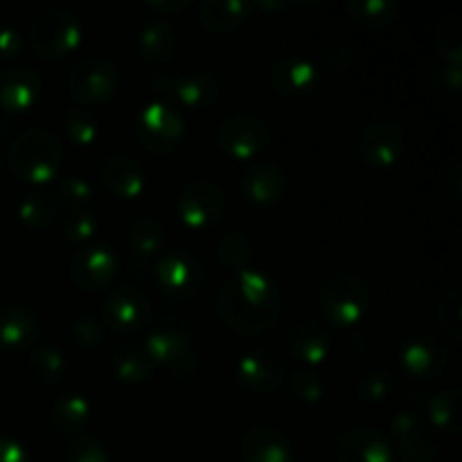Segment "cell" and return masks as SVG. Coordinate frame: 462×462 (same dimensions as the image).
I'll use <instances>...</instances> for the list:
<instances>
[{
    "mask_svg": "<svg viewBox=\"0 0 462 462\" xmlns=\"http://www.w3.org/2000/svg\"><path fill=\"white\" fill-rule=\"evenodd\" d=\"M215 305L226 328L242 337H255L273 328L282 310V296L269 273L242 269L221 282Z\"/></svg>",
    "mask_w": 462,
    "mask_h": 462,
    "instance_id": "1",
    "label": "cell"
},
{
    "mask_svg": "<svg viewBox=\"0 0 462 462\" xmlns=\"http://www.w3.org/2000/svg\"><path fill=\"white\" fill-rule=\"evenodd\" d=\"M144 346L156 365H165L179 382H189L197 374L199 350L194 328L185 316L171 311L162 314L149 332Z\"/></svg>",
    "mask_w": 462,
    "mask_h": 462,
    "instance_id": "2",
    "label": "cell"
},
{
    "mask_svg": "<svg viewBox=\"0 0 462 462\" xmlns=\"http://www.w3.org/2000/svg\"><path fill=\"white\" fill-rule=\"evenodd\" d=\"M63 149L57 135L43 126H30L12 140L7 162L14 174L27 183L43 185L57 176Z\"/></svg>",
    "mask_w": 462,
    "mask_h": 462,
    "instance_id": "3",
    "label": "cell"
},
{
    "mask_svg": "<svg viewBox=\"0 0 462 462\" xmlns=\"http://www.w3.org/2000/svg\"><path fill=\"white\" fill-rule=\"evenodd\" d=\"M320 311L329 323L352 328L365 316L370 307V287L361 275L352 271L332 275L320 289Z\"/></svg>",
    "mask_w": 462,
    "mask_h": 462,
    "instance_id": "4",
    "label": "cell"
},
{
    "mask_svg": "<svg viewBox=\"0 0 462 462\" xmlns=\"http://www.w3.org/2000/svg\"><path fill=\"white\" fill-rule=\"evenodd\" d=\"M84 36L81 21L66 7H50L30 23V45L39 57L61 59L77 50Z\"/></svg>",
    "mask_w": 462,
    "mask_h": 462,
    "instance_id": "5",
    "label": "cell"
},
{
    "mask_svg": "<svg viewBox=\"0 0 462 462\" xmlns=\"http://www.w3.org/2000/svg\"><path fill=\"white\" fill-rule=\"evenodd\" d=\"M153 278L167 298L185 300V298L197 296L199 289L203 287L206 269L192 251L171 248V251L158 255L156 266H153Z\"/></svg>",
    "mask_w": 462,
    "mask_h": 462,
    "instance_id": "6",
    "label": "cell"
},
{
    "mask_svg": "<svg viewBox=\"0 0 462 462\" xmlns=\"http://www.w3.org/2000/svg\"><path fill=\"white\" fill-rule=\"evenodd\" d=\"M185 134L180 113L162 99L144 104L135 117V135L140 144L152 153H170L179 147Z\"/></svg>",
    "mask_w": 462,
    "mask_h": 462,
    "instance_id": "7",
    "label": "cell"
},
{
    "mask_svg": "<svg viewBox=\"0 0 462 462\" xmlns=\"http://www.w3.org/2000/svg\"><path fill=\"white\" fill-rule=\"evenodd\" d=\"M152 298L135 284H117L106 293L102 305V320L106 329L134 334L152 323Z\"/></svg>",
    "mask_w": 462,
    "mask_h": 462,
    "instance_id": "8",
    "label": "cell"
},
{
    "mask_svg": "<svg viewBox=\"0 0 462 462\" xmlns=\"http://www.w3.org/2000/svg\"><path fill=\"white\" fill-rule=\"evenodd\" d=\"M391 436L400 447L404 462H438L440 442L422 418V409L406 406L391 420Z\"/></svg>",
    "mask_w": 462,
    "mask_h": 462,
    "instance_id": "9",
    "label": "cell"
},
{
    "mask_svg": "<svg viewBox=\"0 0 462 462\" xmlns=\"http://www.w3.org/2000/svg\"><path fill=\"white\" fill-rule=\"evenodd\" d=\"M120 84V70L102 57L79 59L68 75V90L79 106L106 102Z\"/></svg>",
    "mask_w": 462,
    "mask_h": 462,
    "instance_id": "10",
    "label": "cell"
},
{
    "mask_svg": "<svg viewBox=\"0 0 462 462\" xmlns=\"http://www.w3.org/2000/svg\"><path fill=\"white\" fill-rule=\"evenodd\" d=\"M152 86L162 102L171 106L206 108L215 104L221 95V86L210 72H189V75H170L156 72L152 77Z\"/></svg>",
    "mask_w": 462,
    "mask_h": 462,
    "instance_id": "11",
    "label": "cell"
},
{
    "mask_svg": "<svg viewBox=\"0 0 462 462\" xmlns=\"http://www.w3.org/2000/svg\"><path fill=\"white\" fill-rule=\"evenodd\" d=\"M217 143L228 156L248 161L269 147L271 129L262 117L253 113H237L221 122L217 129Z\"/></svg>",
    "mask_w": 462,
    "mask_h": 462,
    "instance_id": "12",
    "label": "cell"
},
{
    "mask_svg": "<svg viewBox=\"0 0 462 462\" xmlns=\"http://www.w3.org/2000/svg\"><path fill=\"white\" fill-rule=\"evenodd\" d=\"M226 210V197L210 180H192L176 199V212L189 228H208L217 224Z\"/></svg>",
    "mask_w": 462,
    "mask_h": 462,
    "instance_id": "13",
    "label": "cell"
},
{
    "mask_svg": "<svg viewBox=\"0 0 462 462\" xmlns=\"http://www.w3.org/2000/svg\"><path fill=\"white\" fill-rule=\"evenodd\" d=\"M406 147V134L395 120L370 122L359 138V156L365 165L391 167L400 161Z\"/></svg>",
    "mask_w": 462,
    "mask_h": 462,
    "instance_id": "14",
    "label": "cell"
},
{
    "mask_svg": "<svg viewBox=\"0 0 462 462\" xmlns=\"http://www.w3.org/2000/svg\"><path fill=\"white\" fill-rule=\"evenodd\" d=\"M400 364L409 377L429 382V379L440 377L449 364V350L440 338L431 334H420V337L404 341L400 350Z\"/></svg>",
    "mask_w": 462,
    "mask_h": 462,
    "instance_id": "15",
    "label": "cell"
},
{
    "mask_svg": "<svg viewBox=\"0 0 462 462\" xmlns=\"http://www.w3.org/2000/svg\"><path fill=\"white\" fill-rule=\"evenodd\" d=\"M391 440L373 427H355L343 431L334 442L337 462H393Z\"/></svg>",
    "mask_w": 462,
    "mask_h": 462,
    "instance_id": "16",
    "label": "cell"
},
{
    "mask_svg": "<svg viewBox=\"0 0 462 462\" xmlns=\"http://www.w3.org/2000/svg\"><path fill=\"white\" fill-rule=\"evenodd\" d=\"M235 377L244 388L253 393H273L287 379V368L282 359L271 350H248L237 359Z\"/></svg>",
    "mask_w": 462,
    "mask_h": 462,
    "instance_id": "17",
    "label": "cell"
},
{
    "mask_svg": "<svg viewBox=\"0 0 462 462\" xmlns=\"http://www.w3.org/2000/svg\"><path fill=\"white\" fill-rule=\"evenodd\" d=\"M41 337V319L25 302H0V350H30Z\"/></svg>",
    "mask_w": 462,
    "mask_h": 462,
    "instance_id": "18",
    "label": "cell"
},
{
    "mask_svg": "<svg viewBox=\"0 0 462 462\" xmlns=\"http://www.w3.org/2000/svg\"><path fill=\"white\" fill-rule=\"evenodd\" d=\"M117 273V255L108 246H86L70 260V278L84 291L104 289Z\"/></svg>",
    "mask_w": 462,
    "mask_h": 462,
    "instance_id": "19",
    "label": "cell"
},
{
    "mask_svg": "<svg viewBox=\"0 0 462 462\" xmlns=\"http://www.w3.org/2000/svg\"><path fill=\"white\" fill-rule=\"evenodd\" d=\"M239 454L242 462H291L293 445L282 429L273 424H255L244 431Z\"/></svg>",
    "mask_w": 462,
    "mask_h": 462,
    "instance_id": "20",
    "label": "cell"
},
{
    "mask_svg": "<svg viewBox=\"0 0 462 462\" xmlns=\"http://www.w3.org/2000/svg\"><path fill=\"white\" fill-rule=\"evenodd\" d=\"M287 171L275 162H253L239 179V192L257 206L278 203L287 192Z\"/></svg>",
    "mask_w": 462,
    "mask_h": 462,
    "instance_id": "21",
    "label": "cell"
},
{
    "mask_svg": "<svg viewBox=\"0 0 462 462\" xmlns=\"http://www.w3.org/2000/svg\"><path fill=\"white\" fill-rule=\"evenodd\" d=\"M41 77L30 66H12L0 72V108L12 113L27 111L41 97Z\"/></svg>",
    "mask_w": 462,
    "mask_h": 462,
    "instance_id": "22",
    "label": "cell"
},
{
    "mask_svg": "<svg viewBox=\"0 0 462 462\" xmlns=\"http://www.w3.org/2000/svg\"><path fill=\"white\" fill-rule=\"evenodd\" d=\"M284 347L293 359L305 361L310 365H320L332 355V338L323 325L305 320V323H298L289 329Z\"/></svg>",
    "mask_w": 462,
    "mask_h": 462,
    "instance_id": "23",
    "label": "cell"
},
{
    "mask_svg": "<svg viewBox=\"0 0 462 462\" xmlns=\"http://www.w3.org/2000/svg\"><path fill=\"white\" fill-rule=\"evenodd\" d=\"M271 86L284 97H307L319 86V72L307 59L284 57L271 68Z\"/></svg>",
    "mask_w": 462,
    "mask_h": 462,
    "instance_id": "24",
    "label": "cell"
},
{
    "mask_svg": "<svg viewBox=\"0 0 462 462\" xmlns=\"http://www.w3.org/2000/svg\"><path fill=\"white\" fill-rule=\"evenodd\" d=\"M102 185L117 199H134L144 188V171L129 153H113L99 167Z\"/></svg>",
    "mask_w": 462,
    "mask_h": 462,
    "instance_id": "25",
    "label": "cell"
},
{
    "mask_svg": "<svg viewBox=\"0 0 462 462\" xmlns=\"http://www.w3.org/2000/svg\"><path fill=\"white\" fill-rule=\"evenodd\" d=\"M90 420V404L79 393H66L59 395L50 404L48 424L54 433L63 438H72L84 433L86 424Z\"/></svg>",
    "mask_w": 462,
    "mask_h": 462,
    "instance_id": "26",
    "label": "cell"
},
{
    "mask_svg": "<svg viewBox=\"0 0 462 462\" xmlns=\"http://www.w3.org/2000/svg\"><path fill=\"white\" fill-rule=\"evenodd\" d=\"M111 368L120 382L125 383H144L153 377L156 373V361L149 355L147 346H138V343H126V346L117 347L111 356Z\"/></svg>",
    "mask_w": 462,
    "mask_h": 462,
    "instance_id": "27",
    "label": "cell"
},
{
    "mask_svg": "<svg viewBox=\"0 0 462 462\" xmlns=\"http://www.w3.org/2000/svg\"><path fill=\"white\" fill-rule=\"evenodd\" d=\"M140 57L152 63H165L176 54V30L162 18H153L140 30Z\"/></svg>",
    "mask_w": 462,
    "mask_h": 462,
    "instance_id": "28",
    "label": "cell"
},
{
    "mask_svg": "<svg viewBox=\"0 0 462 462\" xmlns=\"http://www.w3.org/2000/svg\"><path fill=\"white\" fill-rule=\"evenodd\" d=\"M30 374L34 377L36 383L41 386H54L63 379L66 374V355L61 347L52 341L34 343L30 347V361H27Z\"/></svg>",
    "mask_w": 462,
    "mask_h": 462,
    "instance_id": "29",
    "label": "cell"
},
{
    "mask_svg": "<svg viewBox=\"0 0 462 462\" xmlns=\"http://www.w3.org/2000/svg\"><path fill=\"white\" fill-rule=\"evenodd\" d=\"M251 3L246 0H203L199 5V21L212 32L235 30L248 16Z\"/></svg>",
    "mask_w": 462,
    "mask_h": 462,
    "instance_id": "30",
    "label": "cell"
},
{
    "mask_svg": "<svg viewBox=\"0 0 462 462\" xmlns=\"http://www.w3.org/2000/svg\"><path fill=\"white\" fill-rule=\"evenodd\" d=\"M165 230L153 217L138 215L126 224L125 242L129 251L138 257H152L161 251Z\"/></svg>",
    "mask_w": 462,
    "mask_h": 462,
    "instance_id": "31",
    "label": "cell"
},
{
    "mask_svg": "<svg viewBox=\"0 0 462 462\" xmlns=\"http://www.w3.org/2000/svg\"><path fill=\"white\" fill-rule=\"evenodd\" d=\"M59 208L61 203H59L57 194L39 188L23 194L21 203H18V217L32 228H45L59 219Z\"/></svg>",
    "mask_w": 462,
    "mask_h": 462,
    "instance_id": "32",
    "label": "cell"
},
{
    "mask_svg": "<svg viewBox=\"0 0 462 462\" xmlns=\"http://www.w3.org/2000/svg\"><path fill=\"white\" fill-rule=\"evenodd\" d=\"M346 12L365 30H383L400 16L397 0H347Z\"/></svg>",
    "mask_w": 462,
    "mask_h": 462,
    "instance_id": "33",
    "label": "cell"
},
{
    "mask_svg": "<svg viewBox=\"0 0 462 462\" xmlns=\"http://www.w3.org/2000/svg\"><path fill=\"white\" fill-rule=\"evenodd\" d=\"M460 391L458 388H445V391H438L433 395L427 397V418L433 427L442 429V431L451 433V436H458L460 433Z\"/></svg>",
    "mask_w": 462,
    "mask_h": 462,
    "instance_id": "34",
    "label": "cell"
},
{
    "mask_svg": "<svg viewBox=\"0 0 462 462\" xmlns=\"http://www.w3.org/2000/svg\"><path fill=\"white\" fill-rule=\"evenodd\" d=\"M217 257H219L221 264L228 266V269H251V262L255 260L253 239L248 237L244 230H226V233L217 239Z\"/></svg>",
    "mask_w": 462,
    "mask_h": 462,
    "instance_id": "35",
    "label": "cell"
},
{
    "mask_svg": "<svg viewBox=\"0 0 462 462\" xmlns=\"http://www.w3.org/2000/svg\"><path fill=\"white\" fill-rule=\"evenodd\" d=\"M462 30L460 18L456 14H447L438 21L436 32H433V41H436L438 52L442 54L445 63L451 66H462Z\"/></svg>",
    "mask_w": 462,
    "mask_h": 462,
    "instance_id": "36",
    "label": "cell"
},
{
    "mask_svg": "<svg viewBox=\"0 0 462 462\" xmlns=\"http://www.w3.org/2000/svg\"><path fill=\"white\" fill-rule=\"evenodd\" d=\"M393 391V374L388 373L386 368H379V365H373V368L364 370L359 374L355 383V395L359 402H365V404H377V402H383Z\"/></svg>",
    "mask_w": 462,
    "mask_h": 462,
    "instance_id": "37",
    "label": "cell"
},
{
    "mask_svg": "<svg viewBox=\"0 0 462 462\" xmlns=\"http://www.w3.org/2000/svg\"><path fill=\"white\" fill-rule=\"evenodd\" d=\"M63 129L68 138L79 147H88L99 138V122L86 106L68 108L63 116Z\"/></svg>",
    "mask_w": 462,
    "mask_h": 462,
    "instance_id": "38",
    "label": "cell"
},
{
    "mask_svg": "<svg viewBox=\"0 0 462 462\" xmlns=\"http://www.w3.org/2000/svg\"><path fill=\"white\" fill-rule=\"evenodd\" d=\"M99 230V221L88 208H68L61 217V233L70 242H88Z\"/></svg>",
    "mask_w": 462,
    "mask_h": 462,
    "instance_id": "39",
    "label": "cell"
},
{
    "mask_svg": "<svg viewBox=\"0 0 462 462\" xmlns=\"http://www.w3.org/2000/svg\"><path fill=\"white\" fill-rule=\"evenodd\" d=\"M287 388L291 393V397L296 400L307 402V404H314V402H320L325 397V382L319 373L310 368H298L289 374Z\"/></svg>",
    "mask_w": 462,
    "mask_h": 462,
    "instance_id": "40",
    "label": "cell"
},
{
    "mask_svg": "<svg viewBox=\"0 0 462 462\" xmlns=\"http://www.w3.org/2000/svg\"><path fill=\"white\" fill-rule=\"evenodd\" d=\"M436 316L445 334L454 341L462 338V291L460 289H449L445 296L438 300Z\"/></svg>",
    "mask_w": 462,
    "mask_h": 462,
    "instance_id": "41",
    "label": "cell"
},
{
    "mask_svg": "<svg viewBox=\"0 0 462 462\" xmlns=\"http://www.w3.org/2000/svg\"><path fill=\"white\" fill-rule=\"evenodd\" d=\"M63 460L66 462H108V451L102 442L90 433L68 438L63 447Z\"/></svg>",
    "mask_w": 462,
    "mask_h": 462,
    "instance_id": "42",
    "label": "cell"
},
{
    "mask_svg": "<svg viewBox=\"0 0 462 462\" xmlns=\"http://www.w3.org/2000/svg\"><path fill=\"white\" fill-rule=\"evenodd\" d=\"M462 79V66H451V63H427L420 70V84L433 90H451L458 93Z\"/></svg>",
    "mask_w": 462,
    "mask_h": 462,
    "instance_id": "43",
    "label": "cell"
},
{
    "mask_svg": "<svg viewBox=\"0 0 462 462\" xmlns=\"http://www.w3.org/2000/svg\"><path fill=\"white\" fill-rule=\"evenodd\" d=\"M54 194H57L59 201L66 203L68 208H86L95 197L93 185H90L84 176L77 174L63 176V179L59 180V188Z\"/></svg>",
    "mask_w": 462,
    "mask_h": 462,
    "instance_id": "44",
    "label": "cell"
},
{
    "mask_svg": "<svg viewBox=\"0 0 462 462\" xmlns=\"http://www.w3.org/2000/svg\"><path fill=\"white\" fill-rule=\"evenodd\" d=\"M70 334L75 338V343H79V346L97 347L106 338V325L97 316L81 314L70 323Z\"/></svg>",
    "mask_w": 462,
    "mask_h": 462,
    "instance_id": "45",
    "label": "cell"
},
{
    "mask_svg": "<svg viewBox=\"0 0 462 462\" xmlns=\"http://www.w3.org/2000/svg\"><path fill=\"white\" fill-rule=\"evenodd\" d=\"M356 61V48L350 43H338L328 45V48L320 52V68L325 72H332V75H341V72H347Z\"/></svg>",
    "mask_w": 462,
    "mask_h": 462,
    "instance_id": "46",
    "label": "cell"
},
{
    "mask_svg": "<svg viewBox=\"0 0 462 462\" xmlns=\"http://www.w3.org/2000/svg\"><path fill=\"white\" fill-rule=\"evenodd\" d=\"M442 192H445L447 201L458 206L462 199V162L454 161L445 171V179H442Z\"/></svg>",
    "mask_w": 462,
    "mask_h": 462,
    "instance_id": "47",
    "label": "cell"
},
{
    "mask_svg": "<svg viewBox=\"0 0 462 462\" xmlns=\"http://www.w3.org/2000/svg\"><path fill=\"white\" fill-rule=\"evenodd\" d=\"M23 48V36L16 27L12 25H0V59H16L21 57Z\"/></svg>",
    "mask_w": 462,
    "mask_h": 462,
    "instance_id": "48",
    "label": "cell"
},
{
    "mask_svg": "<svg viewBox=\"0 0 462 462\" xmlns=\"http://www.w3.org/2000/svg\"><path fill=\"white\" fill-rule=\"evenodd\" d=\"M0 462H30V456L21 442L0 436Z\"/></svg>",
    "mask_w": 462,
    "mask_h": 462,
    "instance_id": "49",
    "label": "cell"
},
{
    "mask_svg": "<svg viewBox=\"0 0 462 462\" xmlns=\"http://www.w3.org/2000/svg\"><path fill=\"white\" fill-rule=\"evenodd\" d=\"M189 5V0H147V7H152L158 14H176L183 12Z\"/></svg>",
    "mask_w": 462,
    "mask_h": 462,
    "instance_id": "50",
    "label": "cell"
},
{
    "mask_svg": "<svg viewBox=\"0 0 462 462\" xmlns=\"http://www.w3.org/2000/svg\"><path fill=\"white\" fill-rule=\"evenodd\" d=\"M255 7L260 9H269V12H273V9H284L287 7V3H282V0H257V3H253Z\"/></svg>",
    "mask_w": 462,
    "mask_h": 462,
    "instance_id": "51",
    "label": "cell"
}]
</instances>
